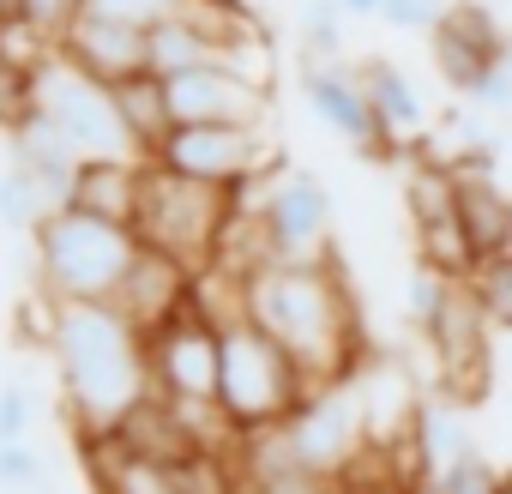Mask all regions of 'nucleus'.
<instances>
[{
  "label": "nucleus",
  "instance_id": "f257e3e1",
  "mask_svg": "<svg viewBox=\"0 0 512 494\" xmlns=\"http://www.w3.org/2000/svg\"><path fill=\"white\" fill-rule=\"evenodd\" d=\"M241 314L260 332H272L314 386L350 380L362 368V326H356V302H350L338 260L260 266L253 278H241Z\"/></svg>",
  "mask_w": 512,
  "mask_h": 494
},
{
  "label": "nucleus",
  "instance_id": "f03ea898",
  "mask_svg": "<svg viewBox=\"0 0 512 494\" xmlns=\"http://www.w3.org/2000/svg\"><path fill=\"white\" fill-rule=\"evenodd\" d=\"M49 356L67 410L85 434H109L139 398H151L145 332L115 302H55L49 296Z\"/></svg>",
  "mask_w": 512,
  "mask_h": 494
},
{
  "label": "nucleus",
  "instance_id": "7ed1b4c3",
  "mask_svg": "<svg viewBox=\"0 0 512 494\" xmlns=\"http://www.w3.org/2000/svg\"><path fill=\"white\" fill-rule=\"evenodd\" d=\"M31 254H37V290L55 302H115L133 254H139V235L133 223H109L91 217L79 205H61L37 235H31Z\"/></svg>",
  "mask_w": 512,
  "mask_h": 494
},
{
  "label": "nucleus",
  "instance_id": "20e7f679",
  "mask_svg": "<svg viewBox=\"0 0 512 494\" xmlns=\"http://www.w3.org/2000/svg\"><path fill=\"white\" fill-rule=\"evenodd\" d=\"M217 338H223L217 404H223L235 440L253 434V428H278V422H290V416L308 404L314 380L302 374V362H296L272 332H260V326L241 314V320H223Z\"/></svg>",
  "mask_w": 512,
  "mask_h": 494
},
{
  "label": "nucleus",
  "instance_id": "39448f33",
  "mask_svg": "<svg viewBox=\"0 0 512 494\" xmlns=\"http://www.w3.org/2000/svg\"><path fill=\"white\" fill-rule=\"evenodd\" d=\"M235 205H241V193H229V187H205V181H187L163 163H145L133 235L145 247H157V254L181 260L187 272H211Z\"/></svg>",
  "mask_w": 512,
  "mask_h": 494
},
{
  "label": "nucleus",
  "instance_id": "423d86ee",
  "mask_svg": "<svg viewBox=\"0 0 512 494\" xmlns=\"http://www.w3.org/2000/svg\"><path fill=\"white\" fill-rule=\"evenodd\" d=\"M31 103L67 133L79 163L85 157H139V145H133V133L115 109V91L103 79H91L79 61H67L61 49L31 61Z\"/></svg>",
  "mask_w": 512,
  "mask_h": 494
},
{
  "label": "nucleus",
  "instance_id": "0eeeda50",
  "mask_svg": "<svg viewBox=\"0 0 512 494\" xmlns=\"http://www.w3.org/2000/svg\"><path fill=\"white\" fill-rule=\"evenodd\" d=\"M241 199L260 217L272 260H296V266L332 260V193L320 187L314 169H272Z\"/></svg>",
  "mask_w": 512,
  "mask_h": 494
},
{
  "label": "nucleus",
  "instance_id": "6e6552de",
  "mask_svg": "<svg viewBox=\"0 0 512 494\" xmlns=\"http://www.w3.org/2000/svg\"><path fill=\"white\" fill-rule=\"evenodd\" d=\"M163 169L205 181V187H229L247 193L253 181H266L278 169V151L266 139V127H169V139L157 145Z\"/></svg>",
  "mask_w": 512,
  "mask_h": 494
},
{
  "label": "nucleus",
  "instance_id": "1a4fd4ad",
  "mask_svg": "<svg viewBox=\"0 0 512 494\" xmlns=\"http://www.w3.org/2000/svg\"><path fill=\"white\" fill-rule=\"evenodd\" d=\"M488 326H494V320L482 314V302H476L470 278H458V284H452V296H446V308H440V320L422 332V338H428V350H434L440 398H452V404H482V398H488V386H494Z\"/></svg>",
  "mask_w": 512,
  "mask_h": 494
},
{
  "label": "nucleus",
  "instance_id": "9d476101",
  "mask_svg": "<svg viewBox=\"0 0 512 494\" xmlns=\"http://www.w3.org/2000/svg\"><path fill=\"white\" fill-rule=\"evenodd\" d=\"M145 362H151V392L175 398V404H217V362H223V338L217 320H205L199 308H187L181 320L157 326L145 338Z\"/></svg>",
  "mask_w": 512,
  "mask_h": 494
},
{
  "label": "nucleus",
  "instance_id": "9b49d317",
  "mask_svg": "<svg viewBox=\"0 0 512 494\" xmlns=\"http://www.w3.org/2000/svg\"><path fill=\"white\" fill-rule=\"evenodd\" d=\"M163 91H169L175 127H266L272 121V85L247 79L229 61L175 73V79H163Z\"/></svg>",
  "mask_w": 512,
  "mask_h": 494
},
{
  "label": "nucleus",
  "instance_id": "f8f14e48",
  "mask_svg": "<svg viewBox=\"0 0 512 494\" xmlns=\"http://www.w3.org/2000/svg\"><path fill=\"white\" fill-rule=\"evenodd\" d=\"M296 452L326 470V476H350L374 446H368V422H362V398H356V380H332V386H314L308 404L284 422Z\"/></svg>",
  "mask_w": 512,
  "mask_h": 494
},
{
  "label": "nucleus",
  "instance_id": "ddd939ff",
  "mask_svg": "<svg viewBox=\"0 0 512 494\" xmlns=\"http://www.w3.org/2000/svg\"><path fill=\"white\" fill-rule=\"evenodd\" d=\"M302 97H308V109H314L344 145H356L362 157H398V145L386 139V127H380V115H374V103H368L356 67L308 55V61H302Z\"/></svg>",
  "mask_w": 512,
  "mask_h": 494
},
{
  "label": "nucleus",
  "instance_id": "4468645a",
  "mask_svg": "<svg viewBox=\"0 0 512 494\" xmlns=\"http://www.w3.org/2000/svg\"><path fill=\"white\" fill-rule=\"evenodd\" d=\"M434 43V67H440V79L452 85V91H476L482 85V73L494 67V61H506L512 55V43H506V31H500V19L482 7V0H446V13H440V25L428 31Z\"/></svg>",
  "mask_w": 512,
  "mask_h": 494
},
{
  "label": "nucleus",
  "instance_id": "2eb2a0df",
  "mask_svg": "<svg viewBox=\"0 0 512 494\" xmlns=\"http://www.w3.org/2000/svg\"><path fill=\"white\" fill-rule=\"evenodd\" d=\"M193 284H199V272H187L181 260H169V254H157V247L139 241V254H133V266H127V278L115 290V308L151 338L157 326H169V320H181L193 308Z\"/></svg>",
  "mask_w": 512,
  "mask_h": 494
},
{
  "label": "nucleus",
  "instance_id": "dca6fc26",
  "mask_svg": "<svg viewBox=\"0 0 512 494\" xmlns=\"http://www.w3.org/2000/svg\"><path fill=\"white\" fill-rule=\"evenodd\" d=\"M145 37H151V31H133V25H115V19L79 13L73 31H67L55 49H61L67 61H79L91 79L121 85V79H133V73H151V67H145Z\"/></svg>",
  "mask_w": 512,
  "mask_h": 494
},
{
  "label": "nucleus",
  "instance_id": "f3484780",
  "mask_svg": "<svg viewBox=\"0 0 512 494\" xmlns=\"http://www.w3.org/2000/svg\"><path fill=\"white\" fill-rule=\"evenodd\" d=\"M139 187H145V157H85L73 169L67 205H79L91 217H109V223H133Z\"/></svg>",
  "mask_w": 512,
  "mask_h": 494
},
{
  "label": "nucleus",
  "instance_id": "a211bd4d",
  "mask_svg": "<svg viewBox=\"0 0 512 494\" xmlns=\"http://www.w3.org/2000/svg\"><path fill=\"white\" fill-rule=\"evenodd\" d=\"M458 217L476 260L512 254V193L494 181V169H458Z\"/></svg>",
  "mask_w": 512,
  "mask_h": 494
},
{
  "label": "nucleus",
  "instance_id": "6ab92c4d",
  "mask_svg": "<svg viewBox=\"0 0 512 494\" xmlns=\"http://www.w3.org/2000/svg\"><path fill=\"white\" fill-rule=\"evenodd\" d=\"M356 73H362V91H368V103H374V115H380V127H386V139H392L398 151L416 145L422 127H428V103L416 97L410 73L392 67V61H362Z\"/></svg>",
  "mask_w": 512,
  "mask_h": 494
},
{
  "label": "nucleus",
  "instance_id": "aec40b11",
  "mask_svg": "<svg viewBox=\"0 0 512 494\" xmlns=\"http://www.w3.org/2000/svg\"><path fill=\"white\" fill-rule=\"evenodd\" d=\"M109 91H115V109H121L127 133H133L139 157L151 163V157H157V145H163V139H169V127H175L163 79H157V73H133V79H121V85H109Z\"/></svg>",
  "mask_w": 512,
  "mask_h": 494
},
{
  "label": "nucleus",
  "instance_id": "412c9836",
  "mask_svg": "<svg viewBox=\"0 0 512 494\" xmlns=\"http://www.w3.org/2000/svg\"><path fill=\"white\" fill-rule=\"evenodd\" d=\"M7 133H13V163H19V169H37V175H49V181L73 187L79 151L67 145V133H61V127H55V121H49L37 103H31V109H25V115L7 127Z\"/></svg>",
  "mask_w": 512,
  "mask_h": 494
},
{
  "label": "nucleus",
  "instance_id": "4be33fe9",
  "mask_svg": "<svg viewBox=\"0 0 512 494\" xmlns=\"http://www.w3.org/2000/svg\"><path fill=\"white\" fill-rule=\"evenodd\" d=\"M61 205H67V187L49 181V175H37V169L13 163L7 175H0V223L19 229V235H37Z\"/></svg>",
  "mask_w": 512,
  "mask_h": 494
},
{
  "label": "nucleus",
  "instance_id": "5701e85b",
  "mask_svg": "<svg viewBox=\"0 0 512 494\" xmlns=\"http://www.w3.org/2000/svg\"><path fill=\"white\" fill-rule=\"evenodd\" d=\"M458 410H464V404H452V398L422 404L416 446H422V464H428V470H440V464H452V458L476 452V440H470V428H464V416H458ZM422 482H428V476H422Z\"/></svg>",
  "mask_w": 512,
  "mask_h": 494
},
{
  "label": "nucleus",
  "instance_id": "b1692460",
  "mask_svg": "<svg viewBox=\"0 0 512 494\" xmlns=\"http://www.w3.org/2000/svg\"><path fill=\"white\" fill-rule=\"evenodd\" d=\"M470 290H476L482 314H488L494 326H506V332H512V254L476 260V272H470Z\"/></svg>",
  "mask_w": 512,
  "mask_h": 494
},
{
  "label": "nucleus",
  "instance_id": "393cba45",
  "mask_svg": "<svg viewBox=\"0 0 512 494\" xmlns=\"http://www.w3.org/2000/svg\"><path fill=\"white\" fill-rule=\"evenodd\" d=\"M344 0H302V43H308V55H320V61H338V49H344Z\"/></svg>",
  "mask_w": 512,
  "mask_h": 494
},
{
  "label": "nucleus",
  "instance_id": "a878e982",
  "mask_svg": "<svg viewBox=\"0 0 512 494\" xmlns=\"http://www.w3.org/2000/svg\"><path fill=\"white\" fill-rule=\"evenodd\" d=\"M452 284H458V278H446V272H434V266H422V260H416V272H410V284H404V314H410V326H416V332H428V326L440 320V308H446Z\"/></svg>",
  "mask_w": 512,
  "mask_h": 494
},
{
  "label": "nucleus",
  "instance_id": "bb28decb",
  "mask_svg": "<svg viewBox=\"0 0 512 494\" xmlns=\"http://www.w3.org/2000/svg\"><path fill=\"white\" fill-rule=\"evenodd\" d=\"M494 482H500V470L482 452H464V458L428 470V494H494Z\"/></svg>",
  "mask_w": 512,
  "mask_h": 494
},
{
  "label": "nucleus",
  "instance_id": "cd10ccee",
  "mask_svg": "<svg viewBox=\"0 0 512 494\" xmlns=\"http://www.w3.org/2000/svg\"><path fill=\"white\" fill-rule=\"evenodd\" d=\"M79 13H85V0H19V13H13V19H19L37 43H49V49H55V43L73 31V19H79Z\"/></svg>",
  "mask_w": 512,
  "mask_h": 494
},
{
  "label": "nucleus",
  "instance_id": "c85d7f7f",
  "mask_svg": "<svg viewBox=\"0 0 512 494\" xmlns=\"http://www.w3.org/2000/svg\"><path fill=\"white\" fill-rule=\"evenodd\" d=\"M187 0H85V13L97 19H115V25H133V31H157L163 19H175Z\"/></svg>",
  "mask_w": 512,
  "mask_h": 494
},
{
  "label": "nucleus",
  "instance_id": "c756f323",
  "mask_svg": "<svg viewBox=\"0 0 512 494\" xmlns=\"http://www.w3.org/2000/svg\"><path fill=\"white\" fill-rule=\"evenodd\" d=\"M31 109V61L0 43V127H13Z\"/></svg>",
  "mask_w": 512,
  "mask_h": 494
},
{
  "label": "nucleus",
  "instance_id": "7c9ffc66",
  "mask_svg": "<svg viewBox=\"0 0 512 494\" xmlns=\"http://www.w3.org/2000/svg\"><path fill=\"white\" fill-rule=\"evenodd\" d=\"M43 476H49V470H43V452H37L31 440L0 446V494H31Z\"/></svg>",
  "mask_w": 512,
  "mask_h": 494
},
{
  "label": "nucleus",
  "instance_id": "2f4dec72",
  "mask_svg": "<svg viewBox=\"0 0 512 494\" xmlns=\"http://www.w3.org/2000/svg\"><path fill=\"white\" fill-rule=\"evenodd\" d=\"M31 416H37L31 386H0V446L31 440Z\"/></svg>",
  "mask_w": 512,
  "mask_h": 494
},
{
  "label": "nucleus",
  "instance_id": "473e14b6",
  "mask_svg": "<svg viewBox=\"0 0 512 494\" xmlns=\"http://www.w3.org/2000/svg\"><path fill=\"white\" fill-rule=\"evenodd\" d=\"M440 13H446V0H386L380 7V19L392 31H422V37L440 25Z\"/></svg>",
  "mask_w": 512,
  "mask_h": 494
},
{
  "label": "nucleus",
  "instance_id": "72a5a7b5",
  "mask_svg": "<svg viewBox=\"0 0 512 494\" xmlns=\"http://www.w3.org/2000/svg\"><path fill=\"white\" fill-rule=\"evenodd\" d=\"M470 103H476V109H494V115H506V109H512V55H506V61H494V67L482 73V85L470 91Z\"/></svg>",
  "mask_w": 512,
  "mask_h": 494
},
{
  "label": "nucleus",
  "instance_id": "f704fd0d",
  "mask_svg": "<svg viewBox=\"0 0 512 494\" xmlns=\"http://www.w3.org/2000/svg\"><path fill=\"white\" fill-rule=\"evenodd\" d=\"M380 7H386V0H344L350 19H380Z\"/></svg>",
  "mask_w": 512,
  "mask_h": 494
},
{
  "label": "nucleus",
  "instance_id": "c9c22d12",
  "mask_svg": "<svg viewBox=\"0 0 512 494\" xmlns=\"http://www.w3.org/2000/svg\"><path fill=\"white\" fill-rule=\"evenodd\" d=\"M13 13H19V0H0V25H7Z\"/></svg>",
  "mask_w": 512,
  "mask_h": 494
},
{
  "label": "nucleus",
  "instance_id": "e433bc0d",
  "mask_svg": "<svg viewBox=\"0 0 512 494\" xmlns=\"http://www.w3.org/2000/svg\"><path fill=\"white\" fill-rule=\"evenodd\" d=\"M494 494H512V470H500V482H494Z\"/></svg>",
  "mask_w": 512,
  "mask_h": 494
},
{
  "label": "nucleus",
  "instance_id": "4c0bfd02",
  "mask_svg": "<svg viewBox=\"0 0 512 494\" xmlns=\"http://www.w3.org/2000/svg\"><path fill=\"white\" fill-rule=\"evenodd\" d=\"M97 494H109V488H97Z\"/></svg>",
  "mask_w": 512,
  "mask_h": 494
}]
</instances>
